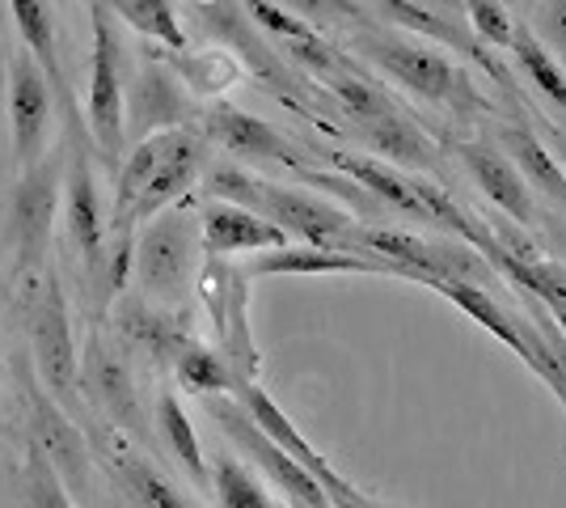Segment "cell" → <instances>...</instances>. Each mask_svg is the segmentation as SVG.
Listing matches in <instances>:
<instances>
[{
  "label": "cell",
  "mask_w": 566,
  "mask_h": 508,
  "mask_svg": "<svg viewBox=\"0 0 566 508\" xmlns=\"http://www.w3.org/2000/svg\"><path fill=\"white\" fill-rule=\"evenodd\" d=\"M203 157H208V145L199 132L166 127V132H148L140 145L118 162L115 212L106 225L111 289H123V280H127V267L136 255V229H144L153 217H161L169 204H178L195 187Z\"/></svg>",
  "instance_id": "cell-1"
},
{
  "label": "cell",
  "mask_w": 566,
  "mask_h": 508,
  "mask_svg": "<svg viewBox=\"0 0 566 508\" xmlns=\"http://www.w3.org/2000/svg\"><path fill=\"white\" fill-rule=\"evenodd\" d=\"M520 4H524V13H528V9H533V0H520Z\"/></svg>",
  "instance_id": "cell-38"
},
{
  "label": "cell",
  "mask_w": 566,
  "mask_h": 508,
  "mask_svg": "<svg viewBox=\"0 0 566 508\" xmlns=\"http://www.w3.org/2000/svg\"><path fill=\"white\" fill-rule=\"evenodd\" d=\"M190 76V85L195 90H203V94H216V90H224V81H233V64L224 60V55H203V60H190L182 64Z\"/></svg>",
  "instance_id": "cell-33"
},
{
  "label": "cell",
  "mask_w": 566,
  "mask_h": 508,
  "mask_svg": "<svg viewBox=\"0 0 566 508\" xmlns=\"http://www.w3.org/2000/svg\"><path fill=\"white\" fill-rule=\"evenodd\" d=\"M13 9V22H18V34H22V48L34 55V64L43 69L48 85L55 90L64 115L72 120V90L64 81V69H60V48H55V18H51L48 0H9Z\"/></svg>",
  "instance_id": "cell-20"
},
{
  "label": "cell",
  "mask_w": 566,
  "mask_h": 508,
  "mask_svg": "<svg viewBox=\"0 0 566 508\" xmlns=\"http://www.w3.org/2000/svg\"><path fill=\"white\" fill-rule=\"evenodd\" d=\"M212 491H216V500H220V508H280L266 496V487L254 479V470L241 466L233 454H220V458H216Z\"/></svg>",
  "instance_id": "cell-27"
},
{
  "label": "cell",
  "mask_w": 566,
  "mask_h": 508,
  "mask_svg": "<svg viewBox=\"0 0 566 508\" xmlns=\"http://www.w3.org/2000/svg\"><path fill=\"white\" fill-rule=\"evenodd\" d=\"M524 22L537 34V43L554 55V64L566 73V0H533Z\"/></svg>",
  "instance_id": "cell-31"
},
{
  "label": "cell",
  "mask_w": 566,
  "mask_h": 508,
  "mask_svg": "<svg viewBox=\"0 0 566 508\" xmlns=\"http://www.w3.org/2000/svg\"><path fill=\"white\" fill-rule=\"evenodd\" d=\"M233 398L241 403V407H245V415L259 424L262 436H271V440L280 445L283 454H287V458L301 462L308 475L322 484V491H326V484H331L338 470H334L331 462H326L322 454H317V449H313V445H308V436L301 433V428H296L287 415H283L280 403H275V398H271V394H266L259 382H245V377H233Z\"/></svg>",
  "instance_id": "cell-17"
},
{
  "label": "cell",
  "mask_w": 566,
  "mask_h": 508,
  "mask_svg": "<svg viewBox=\"0 0 566 508\" xmlns=\"http://www.w3.org/2000/svg\"><path fill=\"white\" fill-rule=\"evenodd\" d=\"M352 48L389 81H398L406 94L423 97L431 106H444L461 120L486 111V97L478 94L470 73L457 60H449L444 51L431 48L427 39H415V34L394 30V25H373L364 18L352 30Z\"/></svg>",
  "instance_id": "cell-2"
},
{
  "label": "cell",
  "mask_w": 566,
  "mask_h": 508,
  "mask_svg": "<svg viewBox=\"0 0 566 508\" xmlns=\"http://www.w3.org/2000/svg\"><path fill=\"white\" fill-rule=\"evenodd\" d=\"M537 229L549 238V250H554V255H558V263L566 267V217H558V212H545Z\"/></svg>",
  "instance_id": "cell-35"
},
{
  "label": "cell",
  "mask_w": 566,
  "mask_h": 508,
  "mask_svg": "<svg viewBox=\"0 0 566 508\" xmlns=\"http://www.w3.org/2000/svg\"><path fill=\"white\" fill-rule=\"evenodd\" d=\"M94 55H90V132L102 157L118 166L127 145V120H123V64H118L115 18L106 4L94 0Z\"/></svg>",
  "instance_id": "cell-7"
},
{
  "label": "cell",
  "mask_w": 566,
  "mask_h": 508,
  "mask_svg": "<svg viewBox=\"0 0 566 508\" xmlns=\"http://www.w3.org/2000/svg\"><path fill=\"white\" fill-rule=\"evenodd\" d=\"M115 470H118V484H123V491L132 496L136 508H190L187 496L174 484H166L148 462L123 454V458L115 462Z\"/></svg>",
  "instance_id": "cell-25"
},
{
  "label": "cell",
  "mask_w": 566,
  "mask_h": 508,
  "mask_svg": "<svg viewBox=\"0 0 566 508\" xmlns=\"http://www.w3.org/2000/svg\"><path fill=\"white\" fill-rule=\"evenodd\" d=\"M203 407L212 415L216 424H220V433L233 440L237 449L245 454V458L259 466L262 475L271 479V484L280 487L283 496L292 500V505H308V508H331L326 500V491L322 484L308 475L301 462H292L283 454L280 445L271 440V436H262V428L245 415V407L237 403L233 394H212V398H203Z\"/></svg>",
  "instance_id": "cell-6"
},
{
  "label": "cell",
  "mask_w": 566,
  "mask_h": 508,
  "mask_svg": "<svg viewBox=\"0 0 566 508\" xmlns=\"http://www.w3.org/2000/svg\"><path fill=\"white\" fill-rule=\"evenodd\" d=\"M287 508H308V505H292V500H287Z\"/></svg>",
  "instance_id": "cell-40"
},
{
  "label": "cell",
  "mask_w": 566,
  "mask_h": 508,
  "mask_svg": "<svg viewBox=\"0 0 566 508\" xmlns=\"http://www.w3.org/2000/svg\"><path fill=\"white\" fill-rule=\"evenodd\" d=\"M51 120V85L34 55L18 48L9 55V132H13V153L22 166H34L43 157V136Z\"/></svg>",
  "instance_id": "cell-12"
},
{
  "label": "cell",
  "mask_w": 566,
  "mask_h": 508,
  "mask_svg": "<svg viewBox=\"0 0 566 508\" xmlns=\"http://www.w3.org/2000/svg\"><path fill=\"white\" fill-rule=\"evenodd\" d=\"M69 238L81 250V263L90 276L106 271V220H102V204H97V187L90 162L76 153L69 174Z\"/></svg>",
  "instance_id": "cell-18"
},
{
  "label": "cell",
  "mask_w": 566,
  "mask_h": 508,
  "mask_svg": "<svg viewBox=\"0 0 566 508\" xmlns=\"http://www.w3.org/2000/svg\"><path fill=\"white\" fill-rule=\"evenodd\" d=\"M452 153L461 157V166L478 183V191L495 204L499 217H507L520 229H537L545 217V208L533 199V191L524 187L520 169L507 162V153L491 141H452Z\"/></svg>",
  "instance_id": "cell-10"
},
{
  "label": "cell",
  "mask_w": 566,
  "mask_h": 508,
  "mask_svg": "<svg viewBox=\"0 0 566 508\" xmlns=\"http://www.w3.org/2000/svg\"><path fill=\"white\" fill-rule=\"evenodd\" d=\"M423 289L440 292L444 301H452L461 314H470L482 331H491V335L503 343V348H512L520 361L528 364L537 377H542V356H537V335H533V326H528V318L524 314H512V310H503L495 301V292L482 289V284H465V280H427Z\"/></svg>",
  "instance_id": "cell-14"
},
{
  "label": "cell",
  "mask_w": 566,
  "mask_h": 508,
  "mask_svg": "<svg viewBox=\"0 0 566 508\" xmlns=\"http://www.w3.org/2000/svg\"><path fill=\"white\" fill-rule=\"evenodd\" d=\"M208 195L224 199V204H237V208H250L254 217L283 229V238H301V246H331V250H338L347 229L359 220L352 208H338L322 195L301 191V187H283V183H271V178H259V174L237 166H216L208 174Z\"/></svg>",
  "instance_id": "cell-3"
},
{
  "label": "cell",
  "mask_w": 566,
  "mask_h": 508,
  "mask_svg": "<svg viewBox=\"0 0 566 508\" xmlns=\"http://www.w3.org/2000/svg\"><path fill=\"white\" fill-rule=\"evenodd\" d=\"M499 148L520 169L524 187L533 191V199L542 204L545 212H566V169L558 166V157L549 153V145L542 141V132L533 123H503L499 127Z\"/></svg>",
  "instance_id": "cell-16"
},
{
  "label": "cell",
  "mask_w": 566,
  "mask_h": 508,
  "mask_svg": "<svg viewBox=\"0 0 566 508\" xmlns=\"http://www.w3.org/2000/svg\"><path fill=\"white\" fill-rule=\"evenodd\" d=\"M271 4H280V9H287L292 18H301V22H308V25H317V22H364V18H368L355 0H271Z\"/></svg>",
  "instance_id": "cell-32"
},
{
  "label": "cell",
  "mask_w": 566,
  "mask_h": 508,
  "mask_svg": "<svg viewBox=\"0 0 566 508\" xmlns=\"http://www.w3.org/2000/svg\"><path fill=\"white\" fill-rule=\"evenodd\" d=\"M245 276H394L406 280V271L359 250H331V246H280L262 250L241 267Z\"/></svg>",
  "instance_id": "cell-13"
},
{
  "label": "cell",
  "mask_w": 566,
  "mask_h": 508,
  "mask_svg": "<svg viewBox=\"0 0 566 508\" xmlns=\"http://www.w3.org/2000/svg\"><path fill=\"white\" fill-rule=\"evenodd\" d=\"M60 187H64V157H48V162L39 157L34 166H25L22 183L13 191V208H9V238L18 250V267L43 259Z\"/></svg>",
  "instance_id": "cell-9"
},
{
  "label": "cell",
  "mask_w": 566,
  "mask_h": 508,
  "mask_svg": "<svg viewBox=\"0 0 566 508\" xmlns=\"http://www.w3.org/2000/svg\"><path fill=\"white\" fill-rule=\"evenodd\" d=\"M199 246L208 259H229V255H262L287 246L283 229L271 220L254 217L250 208H237L224 199H208L199 212Z\"/></svg>",
  "instance_id": "cell-15"
},
{
  "label": "cell",
  "mask_w": 566,
  "mask_h": 508,
  "mask_svg": "<svg viewBox=\"0 0 566 508\" xmlns=\"http://www.w3.org/2000/svg\"><path fill=\"white\" fill-rule=\"evenodd\" d=\"M512 60H516L520 76L533 85V94L545 97L558 115H566V73L554 64V55L537 43V34L528 30V22L520 18L516 22V39H512V51H507Z\"/></svg>",
  "instance_id": "cell-22"
},
{
  "label": "cell",
  "mask_w": 566,
  "mask_h": 508,
  "mask_svg": "<svg viewBox=\"0 0 566 508\" xmlns=\"http://www.w3.org/2000/svg\"><path fill=\"white\" fill-rule=\"evenodd\" d=\"M174 377H178V386L199 394V398L233 394V369H229V361L220 352H212V348L195 343V339L174 356Z\"/></svg>",
  "instance_id": "cell-24"
},
{
  "label": "cell",
  "mask_w": 566,
  "mask_h": 508,
  "mask_svg": "<svg viewBox=\"0 0 566 508\" xmlns=\"http://www.w3.org/2000/svg\"><path fill=\"white\" fill-rule=\"evenodd\" d=\"M542 141L545 145H549V153H554V157H558V166L566 169V127H558V123H542Z\"/></svg>",
  "instance_id": "cell-36"
},
{
  "label": "cell",
  "mask_w": 566,
  "mask_h": 508,
  "mask_svg": "<svg viewBox=\"0 0 566 508\" xmlns=\"http://www.w3.org/2000/svg\"><path fill=\"white\" fill-rule=\"evenodd\" d=\"M427 9H436V13H449V18H461L465 13V0H419Z\"/></svg>",
  "instance_id": "cell-37"
},
{
  "label": "cell",
  "mask_w": 566,
  "mask_h": 508,
  "mask_svg": "<svg viewBox=\"0 0 566 508\" xmlns=\"http://www.w3.org/2000/svg\"><path fill=\"white\" fill-rule=\"evenodd\" d=\"M157 428H161V436H166L169 454H174L178 466L190 475V484L195 487L212 484V470H208V462H203L199 433H195L190 415L182 412V398H178L174 390H161V394H157Z\"/></svg>",
  "instance_id": "cell-21"
},
{
  "label": "cell",
  "mask_w": 566,
  "mask_h": 508,
  "mask_svg": "<svg viewBox=\"0 0 566 508\" xmlns=\"http://www.w3.org/2000/svg\"><path fill=\"white\" fill-rule=\"evenodd\" d=\"M25 508H76L69 496V484L60 479V470L48 462V454L30 440V458H25Z\"/></svg>",
  "instance_id": "cell-29"
},
{
  "label": "cell",
  "mask_w": 566,
  "mask_h": 508,
  "mask_svg": "<svg viewBox=\"0 0 566 508\" xmlns=\"http://www.w3.org/2000/svg\"><path fill=\"white\" fill-rule=\"evenodd\" d=\"M461 22L470 25V34L486 51H512L520 18L503 4V0H465Z\"/></svg>",
  "instance_id": "cell-28"
},
{
  "label": "cell",
  "mask_w": 566,
  "mask_h": 508,
  "mask_svg": "<svg viewBox=\"0 0 566 508\" xmlns=\"http://www.w3.org/2000/svg\"><path fill=\"white\" fill-rule=\"evenodd\" d=\"M195 4H220V0H195Z\"/></svg>",
  "instance_id": "cell-39"
},
{
  "label": "cell",
  "mask_w": 566,
  "mask_h": 508,
  "mask_svg": "<svg viewBox=\"0 0 566 508\" xmlns=\"http://www.w3.org/2000/svg\"><path fill=\"white\" fill-rule=\"evenodd\" d=\"M94 386L102 390V403H106L127 428H136V394H132V382H127V369L111 361L106 352H97V348H94Z\"/></svg>",
  "instance_id": "cell-30"
},
{
  "label": "cell",
  "mask_w": 566,
  "mask_h": 508,
  "mask_svg": "<svg viewBox=\"0 0 566 508\" xmlns=\"http://www.w3.org/2000/svg\"><path fill=\"white\" fill-rule=\"evenodd\" d=\"M326 500H331V508H377L359 487L347 484L343 475H334L331 484H326Z\"/></svg>",
  "instance_id": "cell-34"
},
{
  "label": "cell",
  "mask_w": 566,
  "mask_h": 508,
  "mask_svg": "<svg viewBox=\"0 0 566 508\" xmlns=\"http://www.w3.org/2000/svg\"><path fill=\"white\" fill-rule=\"evenodd\" d=\"M30 339H34L43 390L55 403H64L81 382V369H76V343L69 331V301H64V289L55 276L43 280V289L30 305Z\"/></svg>",
  "instance_id": "cell-8"
},
{
  "label": "cell",
  "mask_w": 566,
  "mask_h": 508,
  "mask_svg": "<svg viewBox=\"0 0 566 508\" xmlns=\"http://www.w3.org/2000/svg\"><path fill=\"white\" fill-rule=\"evenodd\" d=\"M326 90L338 97L343 115L377 145V153L394 157L401 166H419V169H436V148L423 132L415 127V120L401 111L389 94H380L373 81L355 73V64L347 73H338L326 81Z\"/></svg>",
  "instance_id": "cell-4"
},
{
  "label": "cell",
  "mask_w": 566,
  "mask_h": 508,
  "mask_svg": "<svg viewBox=\"0 0 566 508\" xmlns=\"http://www.w3.org/2000/svg\"><path fill=\"white\" fill-rule=\"evenodd\" d=\"M25 398H30V412H34V445L48 454V462L60 470V479L69 475L72 484H76L85 475V462H90L81 433L69 424L64 407L39 386H25Z\"/></svg>",
  "instance_id": "cell-19"
},
{
  "label": "cell",
  "mask_w": 566,
  "mask_h": 508,
  "mask_svg": "<svg viewBox=\"0 0 566 508\" xmlns=\"http://www.w3.org/2000/svg\"><path fill=\"white\" fill-rule=\"evenodd\" d=\"M203 246H199V217L190 212H166L153 217L140 234V250H136V271L148 297L157 301H182L190 289V276L199 263Z\"/></svg>",
  "instance_id": "cell-5"
},
{
  "label": "cell",
  "mask_w": 566,
  "mask_h": 508,
  "mask_svg": "<svg viewBox=\"0 0 566 508\" xmlns=\"http://www.w3.org/2000/svg\"><path fill=\"white\" fill-rule=\"evenodd\" d=\"M203 132L208 141L224 148V153H237V157H250V162H271V166H283L292 174H301L308 166L305 153L292 145L283 132H275L266 120L241 111L233 102H212L208 115H203Z\"/></svg>",
  "instance_id": "cell-11"
},
{
  "label": "cell",
  "mask_w": 566,
  "mask_h": 508,
  "mask_svg": "<svg viewBox=\"0 0 566 508\" xmlns=\"http://www.w3.org/2000/svg\"><path fill=\"white\" fill-rule=\"evenodd\" d=\"M178 115H182V97H178V90H174L169 73H161V69H144L140 97H136V136L144 141L148 127H157V123H161V132H166V127L178 123Z\"/></svg>",
  "instance_id": "cell-26"
},
{
  "label": "cell",
  "mask_w": 566,
  "mask_h": 508,
  "mask_svg": "<svg viewBox=\"0 0 566 508\" xmlns=\"http://www.w3.org/2000/svg\"><path fill=\"white\" fill-rule=\"evenodd\" d=\"M102 4H106L111 18L136 25L144 39H153L169 51H187V30L178 22L174 0H102Z\"/></svg>",
  "instance_id": "cell-23"
}]
</instances>
